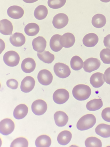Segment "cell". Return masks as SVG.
Returning <instances> with one entry per match:
<instances>
[{
  "label": "cell",
  "mask_w": 110,
  "mask_h": 147,
  "mask_svg": "<svg viewBox=\"0 0 110 147\" xmlns=\"http://www.w3.org/2000/svg\"><path fill=\"white\" fill-rule=\"evenodd\" d=\"M74 97L77 100L82 101L87 99L91 94V90L88 85L79 84L75 86L72 90Z\"/></svg>",
  "instance_id": "6da1fadb"
},
{
  "label": "cell",
  "mask_w": 110,
  "mask_h": 147,
  "mask_svg": "<svg viewBox=\"0 0 110 147\" xmlns=\"http://www.w3.org/2000/svg\"><path fill=\"white\" fill-rule=\"evenodd\" d=\"M96 123V118L92 114H88L81 117L76 124L77 128L79 130L84 131L92 128Z\"/></svg>",
  "instance_id": "7a4b0ae2"
},
{
  "label": "cell",
  "mask_w": 110,
  "mask_h": 147,
  "mask_svg": "<svg viewBox=\"0 0 110 147\" xmlns=\"http://www.w3.org/2000/svg\"><path fill=\"white\" fill-rule=\"evenodd\" d=\"M3 59L5 63L10 67H15L19 63L20 57L16 51H10L6 52L4 54Z\"/></svg>",
  "instance_id": "3957f363"
},
{
  "label": "cell",
  "mask_w": 110,
  "mask_h": 147,
  "mask_svg": "<svg viewBox=\"0 0 110 147\" xmlns=\"http://www.w3.org/2000/svg\"><path fill=\"white\" fill-rule=\"evenodd\" d=\"M53 69L56 75L60 78H66L68 77L71 73L69 66L62 63H56L54 66Z\"/></svg>",
  "instance_id": "277c9868"
},
{
  "label": "cell",
  "mask_w": 110,
  "mask_h": 147,
  "mask_svg": "<svg viewBox=\"0 0 110 147\" xmlns=\"http://www.w3.org/2000/svg\"><path fill=\"white\" fill-rule=\"evenodd\" d=\"M69 98V94L66 89L60 88L57 90L54 93L53 99L56 104H62L66 102Z\"/></svg>",
  "instance_id": "5b68a950"
},
{
  "label": "cell",
  "mask_w": 110,
  "mask_h": 147,
  "mask_svg": "<svg viewBox=\"0 0 110 147\" xmlns=\"http://www.w3.org/2000/svg\"><path fill=\"white\" fill-rule=\"evenodd\" d=\"M15 128L13 121L9 118H5L0 122V132L1 134L7 136L11 134Z\"/></svg>",
  "instance_id": "8992f818"
},
{
  "label": "cell",
  "mask_w": 110,
  "mask_h": 147,
  "mask_svg": "<svg viewBox=\"0 0 110 147\" xmlns=\"http://www.w3.org/2000/svg\"><path fill=\"white\" fill-rule=\"evenodd\" d=\"M31 108L32 112L35 115H41L44 114L46 111L47 105L44 100L38 99L33 102Z\"/></svg>",
  "instance_id": "52a82bcc"
},
{
  "label": "cell",
  "mask_w": 110,
  "mask_h": 147,
  "mask_svg": "<svg viewBox=\"0 0 110 147\" xmlns=\"http://www.w3.org/2000/svg\"><path fill=\"white\" fill-rule=\"evenodd\" d=\"M68 22L67 16L64 13H60L53 17L52 23L54 26L57 29H61L65 27Z\"/></svg>",
  "instance_id": "ba28073f"
},
{
  "label": "cell",
  "mask_w": 110,
  "mask_h": 147,
  "mask_svg": "<svg viewBox=\"0 0 110 147\" xmlns=\"http://www.w3.org/2000/svg\"><path fill=\"white\" fill-rule=\"evenodd\" d=\"M83 69L87 72L91 73L98 69L101 65L100 60L97 58L91 57L86 59L84 62Z\"/></svg>",
  "instance_id": "9c48e42d"
},
{
  "label": "cell",
  "mask_w": 110,
  "mask_h": 147,
  "mask_svg": "<svg viewBox=\"0 0 110 147\" xmlns=\"http://www.w3.org/2000/svg\"><path fill=\"white\" fill-rule=\"evenodd\" d=\"M37 79L39 82L41 84L47 86L52 82L53 76L48 70L43 69L39 71L37 76Z\"/></svg>",
  "instance_id": "30bf717a"
},
{
  "label": "cell",
  "mask_w": 110,
  "mask_h": 147,
  "mask_svg": "<svg viewBox=\"0 0 110 147\" xmlns=\"http://www.w3.org/2000/svg\"><path fill=\"white\" fill-rule=\"evenodd\" d=\"M35 84V81L33 77L30 76H26L21 82V90L25 93L29 92L33 89Z\"/></svg>",
  "instance_id": "8fae6325"
},
{
  "label": "cell",
  "mask_w": 110,
  "mask_h": 147,
  "mask_svg": "<svg viewBox=\"0 0 110 147\" xmlns=\"http://www.w3.org/2000/svg\"><path fill=\"white\" fill-rule=\"evenodd\" d=\"M75 41V37L72 33L67 32L61 36L60 42L62 46L65 48H68L72 46Z\"/></svg>",
  "instance_id": "7c38bea8"
},
{
  "label": "cell",
  "mask_w": 110,
  "mask_h": 147,
  "mask_svg": "<svg viewBox=\"0 0 110 147\" xmlns=\"http://www.w3.org/2000/svg\"><path fill=\"white\" fill-rule=\"evenodd\" d=\"M46 41L42 36H38L34 38L32 42L33 48L35 51L42 53L46 47Z\"/></svg>",
  "instance_id": "4fadbf2b"
},
{
  "label": "cell",
  "mask_w": 110,
  "mask_h": 147,
  "mask_svg": "<svg viewBox=\"0 0 110 147\" xmlns=\"http://www.w3.org/2000/svg\"><path fill=\"white\" fill-rule=\"evenodd\" d=\"M8 16L12 18L18 19L23 16L24 11L21 7L17 5H13L9 7L7 11Z\"/></svg>",
  "instance_id": "5bb4252c"
},
{
  "label": "cell",
  "mask_w": 110,
  "mask_h": 147,
  "mask_svg": "<svg viewBox=\"0 0 110 147\" xmlns=\"http://www.w3.org/2000/svg\"><path fill=\"white\" fill-rule=\"evenodd\" d=\"M36 63L35 60L32 58L28 57L22 61L21 68L22 71L26 73L32 72L35 69Z\"/></svg>",
  "instance_id": "9a60e30c"
},
{
  "label": "cell",
  "mask_w": 110,
  "mask_h": 147,
  "mask_svg": "<svg viewBox=\"0 0 110 147\" xmlns=\"http://www.w3.org/2000/svg\"><path fill=\"white\" fill-rule=\"evenodd\" d=\"M54 119L56 125L58 127H63L67 123L68 117L64 112L58 111L54 114Z\"/></svg>",
  "instance_id": "2e32d148"
},
{
  "label": "cell",
  "mask_w": 110,
  "mask_h": 147,
  "mask_svg": "<svg viewBox=\"0 0 110 147\" xmlns=\"http://www.w3.org/2000/svg\"><path fill=\"white\" fill-rule=\"evenodd\" d=\"M9 41L13 46L20 47L25 44V38L23 34L19 32H15L10 36Z\"/></svg>",
  "instance_id": "e0dca14e"
},
{
  "label": "cell",
  "mask_w": 110,
  "mask_h": 147,
  "mask_svg": "<svg viewBox=\"0 0 110 147\" xmlns=\"http://www.w3.org/2000/svg\"><path fill=\"white\" fill-rule=\"evenodd\" d=\"M98 41L99 38L97 35L93 33L87 34L82 39L84 45L89 47H94L97 43Z\"/></svg>",
  "instance_id": "ac0fdd59"
},
{
  "label": "cell",
  "mask_w": 110,
  "mask_h": 147,
  "mask_svg": "<svg viewBox=\"0 0 110 147\" xmlns=\"http://www.w3.org/2000/svg\"><path fill=\"white\" fill-rule=\"evenodd\" d=\"M28 111V109L26 105L20 104L15 108L13 115L14 117L17 119H23L27 115Z\"/></svg>",
  "instance_id": "d6986e66"
},
{
  "label": "cell",
  "mask_w": 110,
  "mask_h": 147,
  "mask_svg": "<svg viewBox=\"0 0 110 147\" xmlns=\"http://www.w3.org/2000/svg\"><path fill=\"white\" fill-rule=\"evenodd\" d=\"M103 75L102 73L97 72L92 75L90 79V82L94 87L98 88L103 85L105 81Z\"/></svg>",
  "instance_id": "ffe728a7"
},
{
  "label": "cell",
  "mask_w": 110,
  "mask_h": 147,
  "mask_svg": "<svg viewBox=\"0 0 110 147\" xmlns=\"http://www.w3.org/2000/svg\"><path fill=\"white\" fill-rule=\"evenodd\" d=\"M0 22L1 33L6 35H11L13 29V26L11 22L6 19L1 20Z\"/></svg>",
  "instance_id": "44dd1931"
},
{
  "label": "cell",
  "mask_w": 110,
  "mask_h": 147,
  "mask_svg": "<svg viewBox=\"0 0 110 147\" xmlns=\"http://www.w3.org/2000/svg\"><path fill=\"white\" fill-rule=\"evenodd\" d=\"M95 131L96 134L103 138L110 137V125L101 123L96 127Z\"/></svg>",
  "instance_id": "7402d4cb"
},
{
  "label": "cell",
  "mask_w": 110,
  "mask_h": 147,
  "mask_svg": "<svg viewBox=\"0 0 110 147\" xmlns=\"http://www.w3.org/2000/svg\"><path fill=\"white\" fill-rule=\"evenodd\" d=\"M72 138L71 132L68 130H64L58 134L57 138L58 142L62 145L68 144Z\"/></svg>",
  "instance_id": "603a6c76"
},
{
  "label": "cell",
  "mask_w": 110,
  "mask_h": 147,
  "mask_svg": "<svg viewBox=\"0 0 110 147\" xmlns=\"http://www.w3.org/2000/svg\"><path fill=\"white\" fill-rule=\"evenodd\" d=\"M61 36L60 34H56L53 35L50 39V46L51 49L54 52H58L63 48L60 42Z\"/></svg>",
  "instance_id": "cb8c5ba5"
},
{
  "label": "cell",
  "mask_w": 110,
  "mask_h": 147,
  "mask_svg": "<svg viewBox=\"0 0 110 147\" xmlns=\"http://www.w3.org/2000/svg\"><path fill=\"white\" fill-rule=\"evenodd\" d=\"M106 20L105 16L101 14L95 15L92 18V24L95 27L100 28L105 24Z\"/></svg>",
  "instance_id": "d4e9b609"
},
{
  "label": "cell",
  "mask_w": 110,
  "mask_h": 147,
  "mask_svg": "<svg viewBox=\"0 0 110 147\" xmlns=\"http://www.w3.org/2000/svg\"><path fill=\"white\" fill-rule=\"evenodd\" d=\"M51 144V140L49 136L43 135L36 139L35 144L37 147H49Z\"/></svg>",
  "instance_id": "484cf974"
},
{
  "label": "cell",
  "mask_w": 110,
  "mask_h": 147,
  "mask_svg": "<svg viewBox=\"0 0 110 147\" xmlns=\"http://www.w3.org/2000/svg\"><path fill=\"white\" fill-rule=\"evenodd\" d=\"M48 14V10L46 7L43 5L37 6L35 9L34 15L37 19L41 20L45 19Z\"/></svg>",
  "instance_id": "4316f807"
},
{
  "label": "cell",
  "mask_w": 110,
  "mask_h": 147,
  "mask_svg": "<svg viewBox=\"0 0 110 147\" xmlns=\"http://www.w3.org/2000/svg\"><path fill=\"white\" fill-rule=\"evenodd\" d=\"M25 33L30 36H34L37 35L40 30V27L38 24L34 23L28 24L25 27Z\"/></svg>",
  "instance_id": "83f0119b"
},
{
  "label": "cell",
  "mask_w": 110,
  "mask_h": 147,
  "mask_svg": "<svg viewBox=\"0 0 110 147\" xmlns=\"http://www.w3.org/2000/svg\"><path fill=\"white\" fill-rule=\"evenodd\" d=\"M103 105V102L101 99H94L88 102L86 107L89 111H94L100 109Z\"/></svg>",
  "instance_id": "f1b7e54d"
},
{
  "label": "cell",
  "mask_w": 110,
  "mask_h": 147,
  "mask_svg": "<svg viewBox=\"0 0 110 147\" xmlns=\"http://www.w3.org/2000/svg\"><path fill=\"white\" fill-rule=\"evenodd\" d=\"M37 55L40 60L47 63H51L55 58L54 55L48 51L45 50L42 53L38 52Z\"/></svg>",
  "instance_id": "f546056e"
},
{
  "label": "cell",
  "mask_w": 110,
  "mask_h": 147,
  "mask_svg": "<svg viewBox=\"0 0 110 147\" xmlns=\"http://www.w3.org/2000/svg\"><path fill=\"white\" fill-rule=\"evenodd\" d=\"M84 63L82 59L77 55L73 56L70 61L71 68L75 71L79 70L81 69L83 67Z\"/></svg>",
  "instance_id": "4dcf8cb0"
},
{
  "label": "cell",
  "mask_w": 110,
  "mask_h": 147,
  "mask_svg": "<svg viewBox=\"0 0 110 147\" xmlns=\"http://www.w3.org/2000/svg\"><path fill=\"white\" fill-rule=\"evenodd\" d=\"M85 145L86 147H101L102 146L101 140L93 136L88 137L86 140Z\"/></svg>",
  "instance_id": "1f68e13d"
},
{
  "label": "cell",
  "mask_w": 110,
  "mask_h": 147,
  "mask_svg": "<svg viewBox=\"0 0 110 147\" xmlns=\"http://www.w3.org/2000/svg\"><path fill=\"white\" fill-rule=\"evenodd\" d=\"M28 145V140L25 138L19 137L14 140L11 142V147H26Z\"/></svg>",
  "instance_id": "d6a6232c"
},
{
  "label": "cell",
  "mask_w": 110,
  "mask_h": 147,
  "mask_svg": "<svg viewBox=\"0 0 110 147\" xmlns=\"http://www.w3.org/2000/svg\"><path fill=\"white\" fill-rule=\"evenodd\" d=\"M100 56L103 62L107 64H110V49H104L100 52Z\"/></svg>",
  "instance_id": "836d02e7"
},
{
  "label": "cell",
  "mask_w": 110,
  "mask_h": 147,
  "mask_svg": "<svg viewBox=\"0 0 110 147\" xmlns=\"http://www.w3.org/2000/svg\"><path fill=\"white\" fill-rule=\"evenodd\" d=\"M66 1V0H48V4L51 8L57 9L63 7Z\"/></svg>",
  "instance_id": "e575fe53"
},
{
  "label": "cell",
  "mask_w": 110,
  "mask_h": 147,
  "mask_svg": "<svg viewBox=\"0 0 110 147\" xmlns=\"http://www.w3.org/2000/svg\"><path fill=\"white\" fill-rule=\"evenodd\" d=\"M101 116L104 120L110 122V107L106 108L103 110Z\"/></svg>",
  "instance_id": "d590c367"
},
{
  "label": "cell",
  "mask_w": 110,
  "mask_h": 147,
  "mask_svg": "<svg viewBox=\"0 0 110 147\" xmlns=\"http://www.w3.org/2000/svg\"><path fill=\"white\" fill-rule=\"evenodd\" d=\"M6 85L9 88L12 89H15L18 88V83L17 80L11 79L7 81Z\"/></svg>",
  "instance_id": "8d00e7d4"
},
{
  "label": "cell",
  "mask_w": 110,
  "mask_h": 147,
  "mask_svg": "<svg viewBox=\"0 0 110 147\" xmlns=\"http://www.w3.org/2000/svg\"><path fill=\"white\" fill-rule=\"evenodd\" d=\"M105 81L107 84H110V67L105 70L103 75Z\"/></svg>",
  "instance_id": "74e56055"
},
{
  "label": "cell",
  "mask_w": 110,
  "mask_h": 147,
  "mask_svg": "<svg viewBox=\"0 0 110 147\" xmlns=\"http://www.w3.org/2000/svg\"><path fill=\"white\" fill-rule=\"evenodd\" d=\"M103 43L105 47L110 49V34L107 35L104 37Z\"/></svg>",
  "instance_id": "f35d334b"
},
{
  "label": "cell",
  "mask_w": 110,
  "mask_h": 147,
  "mask_svg": "<svg viewBox=\"0 0 110 147\" xmlns=\"http://www.w3.org/2000/svg\"><path fill=\"white\" fill-rule=\"evenodd\" d=\"M38 0H23L25 2L28 3H32L35 2Z\"/></svg>",
  "instance_id": "ab89813d"
},
{
  "label": "cell",
  "mask_w": 110,
  "mask_h": 147,
  "mask_svg": "<svg viewBox=\"0 0 110 147\" xmlns=\"http://www.w3.org/2000/svg\"><path fill=\"white\" fill-rule=\"evenodd\" d=\"M102 2L105 3H107L110 1V0H100Z\"/></svg>",
  "instance_id": "60d3db41"
}]
</instances>
